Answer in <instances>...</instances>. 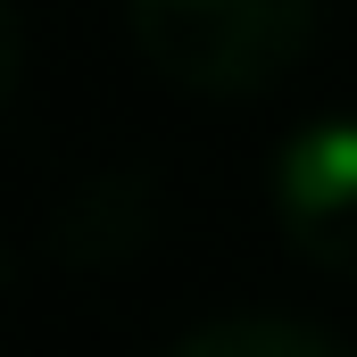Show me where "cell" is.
<instances>
[{
  "instance_id": "obj_1",
  "label": "cell",
  "mask_w": 357,
  "mask_h": 357,
  "mask_svg": "<svg viewBox=\"0 0 357 357\" xmlns=\"http://www.w3.org/2000/svg\"><path fill=\"white\" fill-rule=\"evenodd\" d=\"M142 59L199 100H250L307 59L316 0H125Z\"/></svg>"
},
{
  "instance_id": "obj_2",
  "label": "cell",
  "mask_w": 357,
  "mask_h": 357,
  "mask_svg": "<svg viewBox=\"0 0 357 357\" xmlns=\"http://www.w3.org/2000/svg\"><path fill=\"white\" fill-rule=\"evenodd\" d=\"M274 216L324 274H357V116H316L274 150Z\"/></svg>"
},
{
  "instance_id": "obj_3",
  "label": "cell",
  "mask_w": 357,
  "mask_h": 357,
  "mask_svg": "<svg viewBox=\"0 0 357 357\" xmlns=\"http://www.w3.org/2000/svg\"><path fill=\"white\" fill-rule=\"evenodd\" d=\"M158 225V183L150 175H100V183H75V199L59 208L50 225V250L67 266H125Z\"/></svg>"
},
{
  "instance_id": "obj_4",
  "label": "cell",
  "mask_w": 357,
  "mask_h": 357,
  "mask_svg": "<svg viewBox=\"0 0 357 357\" xmlns=\"http://www.w3.org/2000/svg\"><path fill=\"white\" fill-rule=\"evenodd\" d=\"M167 357H341V341H324L299 316H216V324H191Z\"/></svg>"
},
{
  "instance_id": "obj_5",
  "label": "cell",
  "mask_w": 357,
  "mask_h": 357,
  "mask_svg": "<svg viewBox=\"0 0 357 357\" xmlns=\"http://www.w3.org/2000/svg\"><path fill=\"white\" fill-rule=\"evenodd\" d=\"M25 75V33H17V8L0 0V108H8V91Z\"/></svg>"
}]
</instances>
